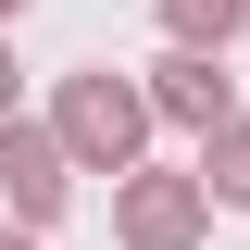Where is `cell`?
Instances as JSON below:
<instances>
[{
	"label": "cell",
	"instance_id": "obj_5",
	"mask_svg": "<svg viewBox=\"0 0 250 250\" xmlns=\"http://www.w3.org/2000/svg\"><path fill=\"white\" fill-rule=\"evenodd\" d=\"M238 25H250V0H163V38L175 50H238Z\"/></svg>",
	"mask_w": 250,
	"mask_h": 250
},
{
	"label": "cell",
	"instance_id": "obj_9",
	"mask_svg": "<svg viewBox=\"0 0 250 250\" xmlns=\"http://www.w3.org/2000/svg\"><path fill=\"white\" fill-rule=\"evenodd\" d=\"M0 25H25V0H0Z\"/></svg>",
	"mask_w": 250,
	"mask_h": 250
},
{
	"label": "cell",
	"instance_id": "obj_4",
	"mask_svg": "<svg viewBox=\"0 0 250 250\" xmlns=\"http://www.w3.org/2000/svg\"><path fill=\"white\" fill-rule=\"evenodd\" d=\"M150 113L188 125V138H225V125H238V75H225V50H163V62H150Z\"/></svg>",
	"mask_w": 250,
	"mask_h": 250
},
{
	"label": "cell",
	"instance_id": "obj_2",
	"mask_svg": "<svg viewBox=\"0 0 250 250\" xmlns=\"http://www.w3.org/2000/svg\"><path fill=\"white\" fill-rule=\"evenodd\" d=\"M200 225H213V188H200V163H138V175H113V238L125 250H200Z\"/></svg>",
	"mask_w": 250,
	"mask_h": 250
},
{
	"label": "cell",
	"instance_id": "obj_6",
	"mask_svg": "<svg viewBox=\"0 0 250 250\" xmlns=\"http://www.w3.org/2000/svg\"><path fill=\"white\" fill-rule=\"evenodd\" d=\"M200 188H213L225 213H250V113L225 125V138H200Z\"/></svg>",
	"mask_w": 250,
	"mask_h": 250
},
{
	"label": "cell",
	"instance_id": "obj_8",
	"mask_svg": "<svg viewBox=\"0 0 250 250\" xmlns=\"http://www.w3.org/2000/svg\"><path fill=\"white\" fill-rule=\"evenodd\" d=\"M0 250H38V225H0Z\"/></svg>",
	"mask_w": 250,
	"mask_h": 250
},
{
	"label": "cell",
	"instance_id": "obj_7",
	"mask_svg": "<svg viewBox=\"0 0 250 250\" xmlns=\"http://www.w3.org/2000/svg\"><path fill=\"white\" fill-rule=\"evenodd\" d=\"M25 113V88H13V25H0V125Z\"/></svg>",
	"mask_w": 250,
	"mask_h": 250
},
{
	"label": "cell",
	"instance_id": "obj_3",
	"mask_svg": "<svg viewBox=\"0 0 250 250\" xmlns=\"http://www.w3.org/2000/svg\"><path fill=\"white\" fill-rule=\"evenodd\" d=\"M0 200H13V225H50L62 200H75V150H62L50 113H13L0 125Z\"/></svg>",
	"mask_w": 250,
	"mask_h": 250
},
{
	"label": "cell",
	"instance_id": "obj_1",
	"mask_svg": "<svg viewBox=\"0 0 250 250\" xmlns=\"http://www.w3.org/2000/svg\"><path fill=\"white\" fill-rule=\"evenodd\" d=\"M50 125H62V150H75V175H138L150 163V75H113V62H75L50 88Z\"/></svg>",
	"mask_w": 250,
	"mask_h": 250
}]
</instances>
